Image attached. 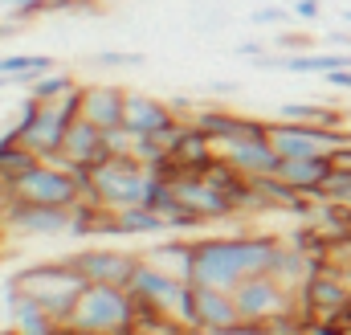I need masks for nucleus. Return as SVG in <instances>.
Returning <instances> with one entry per match:
<instances>
[{
	"label": "nucleus",
	"mask_w": 351,
	"mask_h": 335,
	"mask_svg": "<svg viewBox=\"0 0 351 335\" xmlns=\"http://www.w3.org/2000/svg\"><path fill=\"white\" fill-rule=\"evenodd\" d=\"M78 78L74 74H66V70H49V74H41L37 82H29V98H37V102H58V98H66L70 90H78Z\"/></svg>",
	"instance_id": "cd10ccee"
},
{
	"label": "nucleus",
	"mask_w": 351,
	"mask_h": 335,
	"mask_svg": "<svg viewBox=\"0 0 351 335\" xmlns=\"http://www.w3.org/2000/svg\"><path fill=\"white\" fill-rule=\"evenodd\" d=\"M74 262V270L86 282H106V286H131L143 253H127V250H110V246H86V250L66 253Z\"/></svg>",
	"instance_id": "f8f14e48"
},
{
	"label": "nucleus",
	"mask_w": 351,
	"mask_h": 335,
	"mask_svg": "<svg viewBox=\"0 0 351 335\" xmlns=\"http://www.w3.org/2000/svg\"><path fill=\"white\" fill-rule=\"evenodd\" d=\"M127 290H131L135 299L160 303L164 311H172L176 319H180V307H184V299H188V282H184L180 274H168V270L152 266V262H139V270H135V278H131Z\"/></svg>",
	"instance_id": "2eb2a0df"
},
{
	"label": "nucleus",
	"mask_w": 351,
	"mask_h": 335,
	"mask_svg": "<svg viewBox=\"0 0 351 335\" xmlns=\"http://www.w3.org/2000/svg\"><path fill=\"white\" fill-rule=\"evenodd\" d=\"M348 131H327L319 123H290V119H274L269 123V143L282 160H311V156H331L335 148H343Z\"/></svg>",
	"instance_id": "6e6552de"
},
{
	"label": "nucleus",
	"mask_w": 351,
	"mask_h": 335,
	"mask_svg": "<svg viewBox=\"0 0 351 335\" xmlns=\"http://www.w3.org/2000/svg\"><path fill=\"white\" fill-rule=\"evenodd\" d=\"M343 205H351V192H348V200H343Z\"/></svg>",
	"instance_id": "ea45409f"
},
{
	"label": "nucleus",
	"mask_w": 351,
	"mask_h": 335,
	"mask_svg": "<svg viewBox=\"0 0 351 335\" xmlns=\"http://www.w3.org/2000/svg\"><path fill=\"white\" fill-rule=\"evenodd\" d=\"M82 8V0H49V12H74Z\"/></svg>",
	"instance_id": "4c0bfd02"
},
{
	"label": "nucleus",
	"mask_w": 351,
	"mask_h": 335,
	"mask_svg": "<svg viewBox=\"0 0 351 335\" xmlns=\"http://www.w3.org/2000/svg\"><path fill=\"white\" fill-rule=\"evenodd\" d=\"M123 106L127 90L114 82H82V119L98 131H119L123 127Z\"/></svg>",
	"instance_id": "f3484780"
},
{
	"label": "nucleus",
	"mask_w": 351,
	"mask_h": 335,
	"mask_svg": "<svg viewBox=\"0 0 351 335\" xmlns=\"http://www.w3.org/2000/svg\"><path fill=\"white\" fill-rule=\"evenodd\" d=\"M180 323L188 332H225V327L241 323V311L233 303V290L188 282V299L180 307Z\"/></svg>",
	"instance_id": "1a4fd4ad"
},
{
	"label": "nucleus",
	"mask_w": 351,
	"mask_h": 335,
	"mask_svg": "<svg viewBox=\"0 0 351 335\" xmlns=\"http://www.w3.org/2000/svg\"><path fill=\"white\" fill-rule=\"evenodd\" d=\"M94 66H102V70H139V66H143V54H123V49H98V54H94Z\"/></svg>",
	"instance_id": "c756f323"
},
{
	"label": "nucleus",
	"mask_w": 351,
	"mask_h": 335,
	"mask_svg": "<svg viewBox=\"0 0 351 335\" xmlns=\"http://www.w3.org/2000/svg\"><path fill=\"white\" fill-rule=\"evenodd\" d=\"M0 233H4V229H0Z\"/></svg>",
	"instance_id": "a19ab883"
},
{
	"label": "nucleus",
	"mask_w": 351,
	"mask_h": 335,
	"mask_svg": "<svg viewBox=\"0 0 351 335\" xmlns=\"http://www.w3.org/2000/svg\"><path fill=\"white\" fill-rule=\"evenodd\" d=\"M278 176H282L290 188H298L302 196H323V184H327V176H331V160H327V156H311V160H282Z\"/></svg>",
	"instance_id": "4be33fe9"
},
{
	"label": "nucleus",
	"mask_w": 351,
	"mask_h": 335,
	"mask_svg": "<svg viewBox=\"0 0 351 335\" xmlns=\"http://www.w3.org/2000/svg\"><path fill=\"white\" fill-rule=\"evenodd\" d=\"M74 209H53V205H29V200H8L0 209V229L4 233H29V238H58L70 233Z\"/></svg>",
	"instance_id": "9b49d317"
},
{
	"label": "nucleus",
	"mask_w": 351,
	"mask_h": 335,
	"mask_svg": "<svg viewBox=\"0 0 351 335\" xmlns=\"http://www.w3.org/2000/svg\"><path fill=\"white\" fill-rule=\"evenodd\" d=\"M4 303H8V323L21 335H62V327H66L53 311H45L37 299H29L16 286V278H4Z\"/></svg>",
	"instance_id": "dca6fc26"
},
{
	"label": "nucleus",
	"mask_w": 351,
	"mask_h": 335,
	"mask_svg": "<svg viewBox=\"0 0 351 335\" xmlns=\"http://www.w3.org/2000/svg\"><path fill=\"white\" fill-rule=\"evenodd\" d=\"M323 111V102H282L278 106V119H290V123H315Z\"/></svg>",
	"instance_id": "7c9ffc66"
},
{
	"label": "nucleus",
	"mask_w": 351,
	"mask_h": 335,
	"mask_svg": "<svg viewBox=\"0 0 351 335\" xmlns=\"http://www.w3.org/2000/svg\"><path fill=\"white\" fill-rule=\"evenodd\" d=\"M147 188H152V168L139 164L135 156H110L94 168L86 196L106 209H131V205H143Z\"/></svg>",
	"instance_id": "39448f33"
},
{
	"label": "nucleus",
	"mask_w": 351,
	"mask_h": 335,
	"mask_svg": "<svg viewBox=\"0 0 351 335\" xmlns=\"http://www.w3.org/2000/svg\"><path fill=\"white\" fill-rule=\"evenodd\" d=\"M294 299H298V311H302L306 319H335V315L351 303V278L339 274V270H331V266H319V270L294 290Z\"/></svg>",
	"instance_id": "9d476101"
},
{
	"label": "nucleus",
	"mask_w": 351,
	"mask_h": 335,
	"mask_svg": "<svg viewBox=\"0 0 351 335\" xmlns=\"http://www.w3.org/2000/svg\"><path fill=\"white\" fill-rule=\"evenodd\" d=\"M78 119H82V86L70 90V94L58 98V102L25 98V102H21L16 131H21V143H25L37 160H53V156H62L66 131H70Z\"/></svg>",
	"instance_id": "f03ea898"
},
{
	"label": "nucleus",
	"mask_w": 351,
	"mask_h": 335,
	"mask_svg": "<svg viewBox=\"0 0 351 335\" xmlns=\"http://www.w3.org/2000/svg\"><path fill=\"white\" fill-rule=\"evenodd\" d=\"M12 278H16V286H21L29 299H37V303H41L45 311H53L62 323L74 315V303H78V294L86 290V278L74 270L70 257L37 262V266L21 270V274H12Z\"/></svg>",
	"instance_id": "20e7f679"
},
{
	"label": "nucleus",
	"mask_w": 351,
	"mask_h": 335,
	"mask_svg": "<svg viewBox=\"0 0 351 335\" xmlns=\"http://www.w3.org/2000/svg\"><path fill=\"white\" fill-rule=\"evenodd\" d=\"M102 160H110L106 131H98V127L86 123V119H78V123L66 131L62 156H53V164H86V168H98Z\"/></svg>",
	"instance_id": "aec40b11"
},
{
	"label": "nucleus",
	"mask_w": 351,
	"mask_h": 335,
	"mask_svg": "<svg viewBox=\"0 0 351 335\" xmlns=\"http://www.w3.org/2000/svg\"><path fill=\"white\" fill-rule=\"evenodd\" d=\"M0 8H4L16 25H29V21H37V16L49 12V0H0Z\"/></svg>",
	"instance_id": "c85d7f7f"
},
{
	"label": "nucleus",
	"mask_w": 351,
	"mask_h": 335,
	"mask_svg": "<svg viewBox=\"0 0 351 335\" xmlns=\"http://www.w3.org/2000/svg\"><path fill=\"white\" fill-rule=\"evenodd\" d=\"M339 21H343V25H351V8H343V12H339Z\"/></svg>",
	"instance_id": "58836bf2"
},
{
	"label": "nucleus",
	"mask_w": 351,
	"mask_h": 335,
	"mask_svg": "<svg viewBox=\"0 0 351 335\" xmlns=\"http://www.w3.org/2000/svg\"><path fill=\"white\" fill-rule=\"evenodd\" d=\"M217 148L229 143V139H258V135H269V123L265 119H250V115H233L225 106H196L192 119Z\"/></svg>",
	"instance_id": "4468645a"
},
{
	"label": "nucleus",
	"mask_w": 351,
	"mask_h": 335,
	"mask_svg": "<svg viewBox=\"0 0 351 335\" xmlns=\"http://www.w3.org/2000/svg\"><path fill=\"white\" fill-rule=\"evenodd\" d=\"M237 58L258 62V58H265V45H262V41H241V45H237Z\"/></svg>",
	"instance_id": "c9c22d12"
},
{
	"label": "nucleus",
	"mask_w": 351,
	"mask_h": 335,
	"mask_svg": "<svg viewBox=\"0 0 351 335\" xmlns=\"http://www.w3.org/2000/svg\"><path fill=\"white\" fill-rule=\"evenodd\" d=\"M327 160H331V168H343V172H351V131H348V139H343V148H335Z\"/></svg>",
	"instance_id": "f704fd0d"
},
{
	"label": "nucleus",
	"mask_w": 351,
	"mask_h": 335,
	"mask_svg": "<svg viewBox=\"0 0 351 335\" xmlns=\"http://www.w3.org/2000/svg\"><path fill=\"white\" fill-rule=\"evenodd\" d=\"M323 82L335 90H351V70H331V74H323Z\"/></svg>",
	"instance_id": "e433bc0d"
},
{
	"label": "nucleus",
	"mask_w": 351,
	"mask_h": 335,
	"mask_svg": "<svg viewBox=\"0 0 351 335\" xmlns=\"http://www.w3.org/2000/svg\"><path fill=\"white\" fill-rule=\"evenodd\" d=\"M172 188H176V196H180V205H188L192 213H200L208 225H213V221L237 217V205H233L208 176H200V172H188V176L172 180Z\"/></svg>",
	"instance_id": "ddd939ff"
},
{
	"label": "nucleus",
	"mask_w": 351,
	"mask_h": 335,
	"mask_svg": "<svg viewBox=\"0 0 351 335\" xmlns=\"http://www.w3.org/2000/svg\"><path fill=\"white\" fill-rule=\"evenodd\" d=\"M172 119H180L172 111V102L156 98V94H143V90H127V106H123V127L139 139V135H156L164 131Z\"/></svg>",
	"instance_id": "a211bd4d"
},
{
	"label": "nucleus",
	"mask_w": 351,
	"mask_h": 335,
	"mask_svg": "<svg viewBox=\"0 0 351 335\" xmlns=\"http://www.w3.org/2000/svg\"><path fill=\"white\" fill-rule=\"evenodd\" d=\"M282 250H286V246H282L278 238H265V233L196 238V242H192V278H188V282L233 290V286H241L245 278L274 274Z\"/></svg>",
	"instance_id": "f257e3e1"
},
{
	"label": "nucleus",
	"mask_w": 351,
	"mask_h": 335,
	"mask_svg": "<svg viewBox=\"0 0 351 335\" xmlns=\"http://www.w3.org/2000/svg\"><path fill=\"white\" fill-rule=\"evenodd\" d=\"M66 327L74 335H131L135 332V294L127 286L86 282Z\"/></svg>",
	"instance_id": "7ed1b4c3"
},
{
	"label": "nucleus",
	"mask_w": 351,
	"mask_h": 335,
	"mask_svg": "<svg viewBox=\"0 0 351 335\" xmlns=\"http://www.w3.org/2000/svg\"><path fill=\"white\" fill-rule=\"evenodd\" d=\"M70 238H114V209H106V205L86 196L82 205H74Z\"/></svg>",
	"instance_id": "5701e85b"
},
{
	"label": "nucleus",
	"mask_w": 351,
	"mask_h": 335,
	"mask_svg": "<svg viewBox=\"0 0 351 335\" xmlns=\"http://www.w3.org/2000/svg\"><path fill=\"white\" fill-rule=\"evenodd\" d=\"M143 262H152V266H160V270H168V274H180L184 282L192 278V242H168V246H156V250L143 253Z\"/></svg>",
	"instance_id": "bb28decb"
},
{
	"label": "nucleus",
	"mask_w": 351,
	"mask_h": 335,
	"mask_svg": "<svg viewBox=\"0 0 351 335\" xmlns=\"http://www.w3.org/2000/svg\"><path fill=\"white\" fill-rule=\"evenodd\" d=\"M250 21H254V25H262V29H269V25L278 29V25H286V21H290V8H282V4H265V8H258Z\"/></svg>",
	"instance_id": "2f4dec72"
},
{
	"label": "nucleus",
	"mask_w": 351,
	"mask_h": 335,
	"mask_svg": "<svg viewBox=\"0 0 351 335\" xmlns=\"http://www.w3.org/2000/svg\"><path fill=\"white\" fill-rule=\"evenodd\" d=\"M311 225L319 229V238H323L327 246L348 242V238H351V205H343V200H319V209H315Z\"/></svg>",
	"instance_id": "b1692460"
},
{
	"label": "nucleus",
	"mask_w": 351,
	"mask_h": 335,
	"mask_svg": "<svg viewBox=\"0 0 351 335\" xmlns=\"http://www.w3.org/2000/svg\"><path fill=\"white\" fill-rule=\"evenodd\" d=\"M298 335H348L335 319H302V332Z\"/></svg>",
	"instance_id": "473e14b6"
},
{
	"label": "nucleus",
	"mask_w": 351,
	"mask_h": 335,
	"mask_svg": "<svg viewBox=\"0 0 351 335\" xmlns=\"http://www.w3.org/2000/svg\"><path fill=\"white\" fill-rule=\"evenodd\" d=\"M217 156H221V152H217V143H213L196 123H188V127H184L180 143L172 148V160H176V168H180V176H188V172H204Z\"/></svg>",
	"instance_id": "412c9836"
},
{
	"label": "nucleus",
	"mask_w": 351,
	"mask_h": 335,
	"mask_svg": "<svg viewBox=\"0 0 351 335\" xmlns=\"http://www.w3.org/2000/svg\"><path fill=\"white\" fill-rule=\"evenodd\" d=\"M49 70H58V62H53L49 54H4V58H0V74L16 78V86L37 82V78L49 74Z\"/></svg>",
	"instance_id": "a878e982"
},
{
	"label": "nucleus",
	"mask_w": 351,
	"mask_h": 335,
	"mask_svg": "<svg viewBox=\"0 0 351 335\" xmlns=\"http://www.w3.org/2000/svg\"><path fill=\"white\" fill-rule=\"evenodd\" d=\"M233 303H237V311H241L245 323H274L278 315H286V311L298 307L294 290H290L278 274L245 278L241 286H233Z\"/></svg>",
	"instance_id": "0eeeda50"
},
{
	"label": "nucleus",
	"mask_w": 351,
	"mask_h": 335,
	"mask_svg": "<svg viewBox=\"0 0 351 335\" xmlns=\"http://www.w3.org/2000/svg\"><path fill=\"white\" fill-rule=\"evenodd\" d=\"M290 12H294L298 21H315V16L323 12V4H319V0H294V4H290Z\"/></svg>",
	"instance_id": "72a5a7b5"
},
{
	"label": "nucleus",
	"mask_w": 351,
	"mask_h": 335,
	"mask_svg": "<svg viewBox=\"0 0 351 335\" xmlns=\"http://www.w3.org/2000/svg\"><path fill=\"white\" fill-rule=\"evenodd\" d=\"M217 152L237 168L241 176H278V168H282V156L274 152L269 135H258V139H229V143H221Z\"/></svg>",
	"instance_id": "6ab92c4d"
},
{
	"label": "nucleus",
	"mask_w": 351,
	"mask_h": 335,
	"mask_svg": "<svg viewBox=\"0 0 351 335\" xmlns=\"http://www.w3.org/2000/svg\"><path fill=\"white\" fill-rule=\"evenodd\" d=\"M8 192H12L16 200H29V205H53V209H74V205L86 200V188L74 180V172L62 168V164H53V160H41V164L29 168L25 176H16Z\"/></svg>",
	"instance_id": "423d86ee"
},
{
	"label": "nucleus",
	"mask_w": 351,
	"mask_h": 335,
	"mask_svg": "<svg viewBox=\"0 0 351 335\" xmlns=\"http://www.w3.org/2000/svg\"><path fill=\"white\" fill-rule=\"evenodd\" d=\"M147 233H168V221L147 205L114 209V238H147Z\"/></svg>",
	"instance_id": "393cba45"
}]
</instances>
